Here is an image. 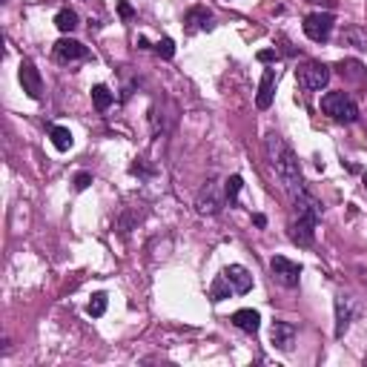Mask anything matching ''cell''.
<instances>
[{"instance_id":"obj_1","label":"cell","mask_w":367,"mask_h":367,"mask_svg":"<svg viewBox=\"0 0 367 367\" xmlns=\"http://www.w3.org/2000/svg\"><path fill=\"white\" fill-rule=\"evenodd\" d=\"M264 152H267V161L270 167L275 169V175H279V181L284 184V190L287 195H299L304 193V178H301V167H299V158L293 152V147L284 141V138L279 132H270L264 138Z\"/></svg>"},{"instance_id":"obj_2","label":"cell","mask_w":367,"mask_h":367,"mask_svg":"<svg viewBox=\"0 0 367 367\" xmlns=\"http://www.w3.org/2000/svg\"><path fill=\"white\" fill-rule=\"evenodd\" d=\"M293 204V221H290V241L299 247H310L315 241V227L321 221V204L304 190L290 198Z\"/></svg>"},{"instance_id":"obj_3","label":"cell","mask_w":367,"mask_h":367,"mask_svg":"<svg viewBox=\"0 0 367 367\" xmlns=\"http://www.w3.org/2000/svg\"><path fill=\"white\" fill-rule=\"evenodd\" d=\"M321 112L339 124H356L359 121V107L347 92H327L321 95Z\"/></svg>"},{"instance_id":"obj_4","label":"cell","mask_w":367,"mask_h":367,"mask_svg":"<svg viewBox=\"0 0 367 367\" xmlns=\"http://www.w3.org/2000/svg\"><path fill=\"white\" fill-rule=\"evenodd\" d=\"M296 78H299L301 89H307V92H321V89L330 83V69L321 64V61H304V64L296 69Z\"/></svg>"},{"instance_id":"obj_5","label":"cell","mask_w":367,"mask_h":367,"mask_svg":"<svg viewBox=\"0 0 367 367\" xmlns=\"http://www.w3.org/2000/svg\"><path fill=\"white\" fill-rule=\"evenodd\" d=\"M333 26H336V18L333 12H310L301 23L304 35L313 40V43H327L333 37Z\"/></svg>"},{"instance_id":"obj_6","label":"cell","mask_w":367,"mask_h":367,"mask_svg":"<svg viewBox=\"0 0 367 367\" xmlns=\"http://www.w3.org/2000/svg\"><path fill=\"white\" fill-rule=\"evenodd\" d=\"M270 272H272V279L279 282L282 287H299V279H301V264L284 258V255H272L270 258Z\"/></svg>"},{"instance_id":"obj_7","label":"cell","mask_w":367,"mask_h":367,"mask_svg":"<svg viewBox=\"0 0 367 367\" xmlns=\"http://www.w3.org/2000/svg\"><path fill=\"white\" fill-rule=\"evenodd\" d=\"M52 55H55L58 64H78V61H89V58H92L89 46H83L80 40L66 37V35L52 46Z\"/></svg>"},{"instance_id":"obj_8","label":"cell","mask_w":367,"mask_h":367,"mask_svg":"<svg viewBox=\"0 0 367 367\" xmlns=\"http://www.w3.org/2000/svg\"><path fill=\"white\" fill-rule=\"evenodd\" d=\"M18 78H20V86H23L26 95H29L32 101H40V95H43V78H40L37 66H35L29 58L20 61V66H18Z\"/></svg>"},{"instance_id":"obj_9","label":"cell","mask_w":367,"mask_h":367,"mask_svg":"<svg viewBox=\"0 0 367 367\" xmlns=\"http://www.w3.org/2000/svg\"><path fill=\"white\" fill-rule=\"evenodd\" d=\"M356 313H359L356 299H353V296L339 293V296H336V339H344V333L350 330V325H353Z\"/></svg>"},{"instance_id":"obj_10","label":"cell","mask_w":367,"mask_h":367,"mask_svg":"<svg viewBox=\"0 0 367 367\" xmlns=\"http://www.w3.org/2000/svg\"><path fill=\"white\" fill-rule=\"evenodd\" d=\"M224 201L227 198L218 195V184L207 181L204 187H201V193H198V198H195V210H198V215H218L221 207H224Z\"/></svg>"},{"instance_id":"obj_11","label":"cell","mask_w":367,"mask_h":367,"mask_svg":"<svg viewBox=\"0 0 367 367\" xmlns=\"http://www.w3.org/2000/svg\"><path fill=\"white\" fill-rule=\"evenodd\" d=\"M270 342H272L275 350L290 353V350H293V342H296V325H293V321H272Z\"/></svg>"},{"instance_id":"obj_12","label":"cell","mask_w":367,"mask_h":367,"mask_svg":"<svg viewBox=\"0 0 367 367\" xmlns=\"http://www.w3.org/2000/svg\"><path fill=\"white\" fill-rule=\"evenodd\" d=\"M212 26H215V18L207 6H193V9H187V15H184V29H187V35L210 32Z\"/></svg>"},{"instance_id":"obj_13","label":"cell","mask_w":367,"mask_h":367,"mask_svg":"<svg viewBox=\"0 0 367 367\" xmlns=\"http://www.w3.org/2000/svg\"><path fill=\"white\" fill-rule=\"evenodd\" d=\"M275 83H279V69L267 66L261 75V86H258V95H255V107L258 109H270L272 98H275Z\"/></svg>"},{"instance_id":"obj_14","label":"cell","mask_w":367,"mask_h":367,"mask_svg":"<svg viewBox=\"0 0 367 367\" xmlns=\"http://www.w3.org/2000/svg\"><path fill=\"white\" fill-rule=\"evenodd\" d=\"M224 279L233 284V290L241 293V296L253 290V275H250V270L241 267V264H229V267H224Z\"/></svg>"},{"instance_id":"obj_15","label":"cell","mask_w":367,"mask_h":367,"mask_svg":"<svg viewBox=\"0 0 367 367\" xmlns=\"http://www.w3.org/2000/svg\"><path fill=\"white\" fill-rule=\"evenodd\" d=\"M233 325H236L239 330L255 336V333L261 330V315H258V310L244 307V310H236V313H233Z\"/></svg>"},{"instance_id":"obj_16","label":"cell","mask_w":367,"mask_h":367,"mask_svg":"<svg viewBox=\"0 0 367 367\" xmlns=\"http://www.w3.org/2000/svg\"><path fill=\"white\" fill-rule=\"evenodd\" d=\"M342 46H356L359 52H367V32L359 29V26L342 29Z\"/></svg>"},{"instance_id":"obj_17","label":"cell","mask_w":367,"mask_h":367,"mask_svg":"<svg viewBox=\"0 0 367 367\" xmlns=\"http://www.w3.org/2000/svg\"><path fill=\"white\" fill-rule=\"evenodd\" d=\"M92 104H95L98 112H107L115 104V92H109V86H104V83H95L92 86Z\"/></svg>"},{"instance_id":"obj_18","label":"cell","mask_w":367,"mask_h":367,"mask_svg":"<svg viewBox=\"0 0 367 367\" xmlns=\"http://www.w3.org/2000/svg\"><path fill=\"white\" fill-rule=\"evenodd\" d=\"M49 138H52V144H55L58 152H69L72 144H75V138H72V132L66 126H49Z\"/></svg>"},{"instance_id":"obj_19","label":"cell","mask_w":367,"mask_h":367,"mask_svg":"<svg viewBox=\"0 0 367 367\" xmlns=\"http://www.w3.org/2000/svg\"><path fill=\"white\" fill-rule=\"evenodd\" d=\"M55 26H58L64 35H72V32L80 26V18H78L75 9H61V12L55 15Z\"/></svg>"},{"instance_id":"obj_20","label":"cell","mask_w":367,"mask_h":367,"mask_svg":"<svg viewBox=\"0 0 367 367\" xmlns=\"http://www.w3.org/2000/svg\"><path fill=\"white\" fill-rule=\"evenodd\" d=\"M241 187H244V178H241V175H229V178L224 181V198H227L229 207H236V204H239V193H241Z\"/></svg>"},{"instance_id":"obj_21","label":"cell","mask_w":367,"mask_h":367,"mask_svg":"<svg viewBox=\"0 0 367 367\" xmlns=\"http://www.w3.org/2000/svg\"><path fill=\"white\" fill-rule=\"evenodd\" d=\"M236 290H233V284H229L227 279H224V272L218 275V279L212 282V287H210V301H224V299H229V296H233Z\"/></svg>"},{"instance_id":"obj_22","label":"cell","mask_w":367,"mask_h":367,"mask_svg":"<svg viewBox=\"0 0 367 367\" xmlns=\"http://www.w3.org/2000/svg\"><path fill=\"white\" fill-rule=\"evenodd\" d=\"M336 69L342 72V78H350V80H367V69H364L359 61H342Z\"/></svg>"},{"instance_id":"obj_23","label":"cell","mask_w":367,"mask_h":367,"mask_svg":"<svg viewBox=\"0 0 367 367\" xmlns=\"http://www.w3.org/2000/svg\"><path fill=\"white\" fill-rule=\"evenodd\" d=\"M107 304H109L107 293H95V296H92V301L86 304V313H89L92 318H101V315L107 313Z\"/></svg>"},{"instance_id":"obj_24","label":"cell","mask_w":367,"mask_h":367,"mask_svg":"<svg viewBox=\"0 0 367 367\" xmlns=\"http://www.w3.org/2000/svg\"><path fill=\"white\" fill-rule=\"evenodd\" d=\"M152 49H155L164 61H172V58H175V40H172V37H161V40L152 46Z\"/></svg>"},{"instance_id":"obj_25","label":"cell","mask_w":367,"mask_h":367,"mask_svg":"<svg viewBox=\"0 0 367 367\" xmlns=\"http://www.w3.org/2000/svg\"><path fill=\"white\" fill-rule=\"evenodd\" d=\"M89 184H92V175H89V172H78V175H75V190H78V193L89 190Z\"/></svg>"},{"instance_id":"obj_26","label":"cell","mask_w":367,"mask_h":367,"mask_svg":"<svg viewBox=\"0 0 367 367\" xmlns=\"http://www.w3.org/2000/svg\"><path fill=\"white\" fill-rule=\"evenodd\" d=\"M255 58H258L261 64H279V52H275V49H261Z\"/></svg>"},{"instance_id":"obj_27","label":"cell","mask_w":367,"mask_h":367,"mask_svg":"<svg viewBox=\"0 0 367 367\" xmlns=\"http://www.w3.org/2000/svg\"><path fill=\"white\" fill-rule=\"evenodd\" d=\"M118 15H121L124 20H129V18L135 15V9H132V6L126 4V0H121V4H118Z\"/></svg>"},{"instance_id":"obj_28","label":"cell","mask_w":367,"mask_h":367,"mask_svg":"<svg viewBox=\"0 0 367 367\" xmlns=\"http://www.w3.org/2000/svg\"><path fill=\"white\" fill-rule=\"evenodd\" d=\"M253 224L264 229V227H267V215H261V212H255V215H253Z\"/></svg>"},{"instance_id":"obj_29","label":"cell","mask_w":367,"mask_h":367,"mask_svg":"<svg viewBox=\"0 0 367 367\" xmlns=\"http://www.w3.org/2000/svg\"><path fill=\"white\" fill-rule=\"evenodd\" d=\"M138 49H150V40L147 37H138Z\"/></svg>"},{"instance_id":"obj_30","label":"cell","mask_w":367,"mask_h":367,"mask_svg":"<svg viewBox=\"0 0 367 367\" xmlns=\"http://www.w3.org/2000/svg\"><path fill=\"white\" fill-rule=\"evenodd\" d=\"M364 190H367V172H364Z\"/></svg>"}]
</instances>
